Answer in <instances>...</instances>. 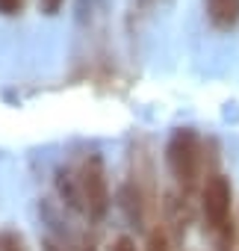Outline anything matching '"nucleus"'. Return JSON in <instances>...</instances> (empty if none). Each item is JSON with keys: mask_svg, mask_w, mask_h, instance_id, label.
Masks as SVG:
<instances>
[{"mask_svg": "<svg viewBox=\"0 0 239 251\" xmlns=\"http://www.w3.org/2000/svg\"><path fill=\"white\" fill-rule=\"evenodd\" d=\"M0 251H27L24 236L15 233V230H3L0 233Z\"/></svg>", "mask_w": 239, "mask_h": 251, "instance_id": "39448f33", "label": "nucleus"}, {"mask_svg": "<svg viewBox=\"0 0 239 251\" xmlns=\"http://www.w3.org/2000/svg\"><path fill=\"white\" fill-rule=\"evenodd\" d=\"M207 21L218 33H230L239 24V0H204Z\"/></svg>", "mask_w": 239, "mask_h": 251, "instance_id": "7ed1b4c3", "label": "nucleus"}, {"mask_svg": "<svg viewBox=\"0 0 239 251\" xmlns=\"http://www.w3.org/2000/svg\"><path fill=\"white\" fill-rule=\"evenodd\" d=\"M65 6V0H39V12L42 15H48V18H53V15H59V9Z\"/></svg>", "mask_w": 239, "mask_h": 251, "instance_id": "423d86ee", "label": "nucleus"}, {"mask_svg": "<svg viewBox=\"0 0 239 251\" xmlns=\"http://www.w3.org/2000/svg\"><path fill=\"white\" fill-rule=\"evenodd\" d=\"M148 251H174L171 242H168V230L163 225H154L148 230Z\"/></svg>", "mask_w": 239, "mask_h": 251, "instance_id": "20e7f679", "label": "nucleus"}, {"mask_svg": "<svg viewBox=\"0 0 239 251\" xmlns=\"http://www.w3.org/2000/svg\"><path fill=\"white\" fill-rule=\"evenodd\" d=\"M109 251H136V242L130 239V236H118L115 242H112V248Z\"/></svg>", "mask_w": 239, "mask_h": 251, "instance_id": "6e6552de", "label": "nucleus"}, {"mask_svg": "<svg viewBox=\"0 0 239 251\" xmlns=\"http://www.w3.org/2000/svg\"><path fill=\"white\" fill-rule=\"evenodd\" d=\"M204 163H207V157H204V142H201L198 130L195 127L171 130V136L166 142V166L177 183V192H183L189 198L195 189H201Z\"/></svg>", "mask_w": 239, "mask_h": 251, "instance_id": "f257e3e1", "label": "nucleus"}, {"mask_svg": "<svg viewBox=\"0 0 239 251\" xmlns=\"http://www.w3.org/2000/svg\"><path fill=\"white\" fill-rule=\"evenodd\" d=\"M74 186H77V210L86 213L92 222H100L109 213L112 195H109V177L103 157L97 151L86 154L74 166Z\"/></svg>", "mask_w": 239, "mask_h": 251, "instance_id": "f03ea898", "label": "nucleus"}, {"mask_svg": "<svg viewBox=\"0 0 239 251\" xmlns=\"http://www.w3.org/2000/svg\"><path fill=\"white\" fill-rule=\"evenodd\" d=\"M21 6H24V0H0V15L12 18V15L21 12Z\"/></svg>", "mask_w": 239, "mask_h": 251, "instance_id": "0eeeda50", "label": "nucleus"}]
</instances>
